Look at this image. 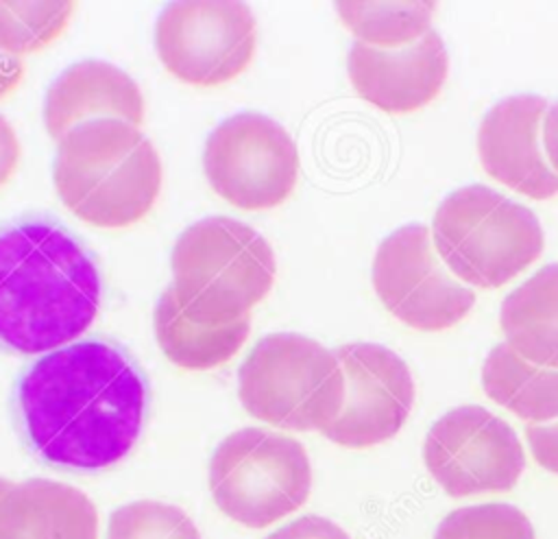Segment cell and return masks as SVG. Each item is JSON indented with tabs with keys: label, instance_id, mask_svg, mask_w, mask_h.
Instances as JSON below:
<instances>
[{
	"label": "cell",
	"instance_id": "obj_25",
	"mask_svg": "<svg viewBox=\"0 0 558 539\" xmlns=\"http://www.w3.org/2000/svg\"><path fill=\"white\" fill-rule=\"evenodd\" d=\"M525 434L536 463L547 471L558 474V423L530 426Z\"/></svg>",
	"mask_w": 558,
	"mask_h": 539
},
{
	"label": "cell",
	"instance_id": "obj_10",
	"mask_svg": "<svg viewBox=\"0 0 558 539\" xmlns=\"http://www.w3.org/2000/svg\"><path fill=\"white\" fill-rule=\"evenodd\" d=\"M423 458L432 478L451 498L508 491L525 467L514 430L482 406L445 412L425 436Z\"/></svg>",
	"mask_w": 558,
	"mask_h": 539
},
{
	"label": "cell",
	"instance_id": "obj_13",
	"mask_svg": "<svg viewBox=\"0 0 558 539\" xmlns=\"http://www.w3.org/2000/svg\"><path fill=\"white\" fill-rule=\"evenodd\" d=\"M355 92L388 113H408L427 105L440 92L449 57L436 31L403 48H375L355 41L347 59Z\"/></svg>",
	"mask_w": 558,
	"mask_h": 539
},
{
	"label": "cell",
	"instance_id": "obj_11",
	"mask_svg": "<svg viewBox=\"0 0 558 539\" xmlns=\"http://www.w3.org/2000/svg\"><path fill=\"white\" fill-rule=\"evenodd\" d=\"M373 288L399 321L423 332L456 325L475 303L473 290L440 266L429 244V229L418 223L399 227L379 244Z\"/></svg>",
	"mask_w": 558,
	"mask_h": 539
},
{
	"label": "cell",
	"instance_id": "obj_24",
	"mask_svg": "<svg viewBox=\"0 0 558 539\" xmlns=\"http://www.w3.org/2000/svg\"><path fill=\"white\" fill-rule=\"evenodd\" d=\"M266 539H351V537L327 517L305 515L270 532Z\"/></svg>",
	"mask_w": 558,
	"mask_h": 539
},
{
	"label": "cell",
	"instance_id": "obj_2",
	"mask_svg": "<svg viewBox=\"0 0 558 539\" xmlns=\"http://www.w3.org/2000/svg\"><path fill=\"white\" fill-rule=\"evenodd\" d=\"M102 284L94 257L61 225L31 218L0 229V345L44 354L96 319Z\"/></svg>",
	"mask_w": 558,
	"mask_h": 539
},
{
	"label": "cell",
	"instance_id": "obj_21",
	"mask_svg": "<svg viewBox=\"0 0 558 539\" xmlns=\"http://www.w3.org/2000/svg\"><path fill=\"white\" fill-rule=\"evenodd\" d=\"M72 13L74 2H0V52L20 59L50 46Z\"/></svg>",
	"mask_w": 558,
	"mask_h": 539
},
{
	"label": "cell",
	"instance_id": "obj_28",
	"mask_svg": "<svg viewBox=\"0 0 558 539\" xmlns=\"http://www.w3.org/2000/svg\"><path fill=\"white\" fill-rule=\"evenodd\" d=\"M543 144H545V151H547V157H549L551 166L558 170V103L551 105L545 111Z\"/></svg>",
	"mask_w": 558,
	"mask_h": 539
},
{
	"label": "cell",
	"instance_id": "obj_12",
	"mask_svg": "<svg viewBox=\"0 0 558 539\" xmlns=\"http://www.w3.org/2000/svg\"><path fill=\"white\" fill-rule=\"evenodd\" d=\"M336 356L344 373V402L323 434L355 450L392 439L414 404L408 364L377 343H349L338 347Z\"/></svg>",
	"mask_w": 558,
	"mask_h": 539
},
{
	"label": "cell",
	"instance_id": "obj_29",
	"mask_svg": "<svg viewBox=\"0 0 558 539\" xmlns=\"http://www.w3.org/2000/svg\"><path fill=\"white\" fill-rule=\"evenodd\" d=\"M11 484L13 482H9V480H4V478H0V500L7 495V491L11 489Z\"/></svg>",
	"mask_w": 558,
	"mask_h": 539
},
{
	"label": "cell",
	"instance_id": "obj_16",
	"mask_svg": "<svg viewBox=\"0 0 558 539\" xmlns=\"http://www.w3.org/2000/svg\"><path fill=\"white\" fill-rule=\"evenodd\" d=\"M0 539H98V513L76 487L31 478L0 500Z\"/></svg>",
	"mask_w": 558,
	"mask_h": 539
},
{
	"label": "cell",
	"instance_id": "obj_6",
	"mask_svg": "<svg viewBox=\"0 0 558 539\" xmlns=\"http://www.w3.org/2000/svg\"><path fill=\"white\" fill-rule=\"evenodd\" d=\"M238 395L248 415L286 430H325L344 402L336 351L301 334L264 336L238 371Z\"/></svg>",
	"mask_w": 558,
	"mask_h": 539
},
{
	"label": "cell",
	"instance_id": "obj_19",
	"mask_svg": "<svg viewBox=\"0 0 558 539\" xmlns=\"http://www.w3.org/2000/svg\"><path fill=\"white\" fill-rule=\"evenodd\" d=\"M482 384L493 402L525 421L558 417V369L527 362L508 343L495 345L486 356Z\"/></svg>",
	"mask_w": 558,
	"mask_h": 539
},
{
	"label": "cell",
	"instance_id": "obj_5",
	"mask_svg": "<svg viewBox=\"0 0 558 539\" xmlns=\"http://www.w3.org/2000/svg\"><path fill=\"white\" fill-rule=\"evenodd\" d=\"M434 242L447 268L477 288H497L543 251L538 218L521 203L486 188L451 192L434 214Z\"/></svg>",
	"mask_w": 558,
	"mask_h": 539
},
{
	"label": "cell",
	"instance_id": "obj_3",
	"mask_svg": "<svg viewBox=\"0 0 558 539\" xmlns=\"http://www.w3.org/2000/svg\"><path fill=\"white\" fill-rule=\"evenodd\" d=\"M161 177L153 142L124 120H87L57 140V194L89 225L120 229L137 223L155 205Z\"/></svg>",
	"mask_w": 558,
	"mask_h": 539
},
{
	"label": "cell",
	"instance_id": "obj_4",
	"mask_svg": "<svg viewBox=\"0 0 558 539\" xmlns=\"http://www.w3.org/2000/svg\"><path fill=\"white\" fill-rule=\"evenodd\" d=\"M170 266L181 310L205 325L246 319L275 282V253L266 238L227 216L190 225L174 242Z\"/></svg>",
	"mask_w": 558,
	"mask_h": 539
},
{
	"label": "cell",
	"instance_id": "obj_17",
	"mask_svg": "<svg viewBox=\"0 0 558 539\" xmlns=\"http://www.w3.org/2000/svg\"><path fill=\"white\" fill-rule=\"evenodd\" d=\"M506 343L527 362L558 369V264H547L501 303Z\"/></svg>",
	"mask_w": 558,
	"mask_h": 539
},
{
	"label": "cell",
	"instance_id": "obj_7",
	"mask_svg": "<svg viewBox=\"0 0 558 539\" xmlns=\"http://www.w3.org/2000/svg\"><path fill=\"white\" fill-rule=\"evenodd\" d=\"M209 489L227 517L246 528H266L305 504L312 465L299 441L242 428L216 447Z\"/></svg>",
	"mask_w": 558,
	"mask_h": 539
},
{
	"label": "cell",
	"instance_id": "obj_26",
	"mask_svg": "<svg viewBox=\"0 0 558 539\" xmlns=\"http://www.w3.org/2000/svg\"><path fill=\"white\" fill-rule=\"evenodd\" d=\"M20 161V142L11 122L0 116V188L11 179Z\"/></svg>",
	"mask_w": 558,
	"mask_h": 539
},
{
	"label": "cell",
	"instance_id": "obj_23",
	"mask_svg": "<svg viewBox=\"0 0 558 539\" xmlns=\"http://www.w3.org/2000/svg\"><path fill=\"white\" fill-rule=\"evenodd\" d=\"M434 539H534V528L517 506L493 502L449 513Z\"/></svg>",
	"mask_w": 558,
	"mask_h": 539
},
{
	"label": "cell",
	"instance_id": "obj_9",
	"mask_svg": "<svg viewBox=\"0 0 558 539\" xmlns=\"http://www.w3.org/2000/svg\"><path fill=\"white\" fill-rule=\"evenodd\" d=\"M161 63L179 81H231L255 55V17L244 2H172L155 26Z\"/></svg>",
	"mask_w": 558,
	"mask_h": 539
},
{
	"label": "cell",
	"instance_id": "obj_22",
	"mask_svg": "<svg viewBox=\"0 0 558 539\" xmlns=\"http://www.w3.org/2000/svg\"><path fill=\"white\" fill-rule=\"evenodd\" d=\"M107 539H203L185 511L172 504L140 500L116 508Z\"/></svg>",
	"mask_w": 558,
	"mask_h": 539
},
{
	"label": "cell",
	"instance_id": "obj_18",
	"mask_svg": "<svg viewBox=\"0 0 558 539\" xmlns=\"http://www.w3.org/2000/svg\"><path fill=\"white\" fill-rule=\"evenodd\" d=\"M155 336L166 354L181 369L205 371L225 364L244 345L251 319L229 325H205L192 321L179 306L174 288L168 286L155 306Z\"/></svg>",
	"mask_w": 558,
	"mask_h": 539
},
{
	"label": "cell",
	"instance_id": "obj_1",
	"mask_svg": "<svg viewBox=\"0 0 558 539\" xmlns=\"http://www.w3.org/2000/svg\"><path fill=\"white\" fill-rule=\"evenodd\" d=\"M15 399L26 441L41 460L98 471L137 443L146 382L120 347L83 340L39 358L20 380Z\"/></svg>",
	"mask_w": 558,
	"mask_h": 539
},
{
	"label": "cell",
	"instance_id": "obj_8",
	"mask_svg": "<svg viewBox=\"0 0 558 539\" xmlns=\"http://www.w3.org/2000/svg\"><path fill=\"white\" fill-rule=\"evenodd\" d=\"M203 170L214 192L227 203L240 209H270L292 194L299 153L279 122L242 111L209 133Z\"/></svg>",
	"mask_w": 558,
	"mask_h": 539
},
{
	"label": "cell",
	"instance_id": "obj_14",
	"mask_svg": "<svg viewBox=\"0 0 558 539\" xmlns=\"http://www.w3.org/2000/svg\"><path fill=\"white\" fill-rule=\"evenodd\" d=\"M545 111L547 100L541 96H510L484 116L477 133L484 170L530 199H549L558 192V175L545 164L536 142Z\"/></svg>",
	"mask_w": 558,
	"mask_h": 539
},
{
	"label": "cell",
	"instance_id": "obj_15",
	"mask_svg": "<svg viewBox=\"0 0 558 539\" xmlns=\"http://www.w3.org/2000/svg\"><path fill=\"white\" fill-rule=\"evenodd\" d=\"M98 118L144 122V96L137 83L113 63L85 59L63 70L46 92L44 122L59 140L76 124Z\"/></svg>",
	"mask_w": 558,
	"mask_h": 539
},
{
	"label": "cell",
	"instance_id": "obj_20",
	"mask_svg": "<svg viewBox=\"0 0 558 539\" xmlns=\"http://www.w3.org/2000/svg\"><path fill=\"white\" fill-rule=\"evenodd\" d=\"M344 26L375 48H403L429 33L436 2H338Z\"/></svg>",
	"mask_w": 558,
	"mask_h": 539
},
{
	"label": "cell",
	"instance_id": "obj_27",
	"mask_svg": "<svg viewBox=\"0 0 558 539\" xmlns=\"http://www.w3.org/2000/svg\"><path fill=\"white\" fill-rule=\"evenodd\" d=\"M24 74V63L17 57L0 52V98L17 87Z\"/></svg>",
	"mask_w": 558,
	"mask_h": 539
}]
</instances>
